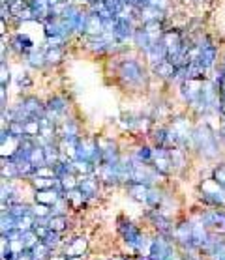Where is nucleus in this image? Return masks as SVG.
Wrapping results in <instances>:
<instances>
[{
    "label": "nucleus",
    "mask_w": 225,
    "mask_h": 260,
    "mask_svg": "<svg viewBox=\"0 0 225 260\" xmlns=\"http://www.w3.org/2000/svg\"><path fill=\"white\" fill-rule=\"evenodd\" d=\"M107 260H133L130 254H115V256H109Z\"/></svg>",
    "instance_id": "6e6552de"
},
{
    "label": "nucleus",
    "mask_w": 225,
    "mask_h": 260,
    "mask_svg": "<svg viewBox=\"0 0 225 260\" xmlns=\"http://www.w3.org/2000/svg\"><path fill=\"white\" fill-rule=\"evenodd\" d=\"M70 223H71L70 215H49V229L54 232L64 234L70 229Z\"/></svg>",
    "instance_id": "20e7f679"
},
{
    "label": "nucleus",
    "mask_w": 225,
    "mask_h": 260,
    "mask_svg": "<svg viewBox=\"0 0 225 260\" xmlns=\"http://www.w3.org/2000/svg\"><path fill=\"white\" fill-rule=\"evenodd\" d=\"M173 242L180 251H188V249H197L193 242V226H191V219H182L175 223V231H173Z\"/></svg>",
    "instance_id": "f257e3e1"
},
{
    "label": "nucleus",
    "mask_w": 225,
    "mask_h": 260,
    "mask_svg": "<svg viewBox=\"0 0 225 260\" xmlns=\"http://www.w3.org/2000/svg\"><path fill=\"white\" fill-rule=\"evenodd\" d=\"M68 260H87V254H81V256H68Z\"/></svg>",
    "instance_id": "1a4fd4ad"
},
{
    "label": "nucleus",
    "mask_w": 225,
    "mask_h": 260,
    "mask_svg": "<svg viewBox=\"0 0 225 260\" xmlns=\"http://www.w3.org/2000/svg\"><path fill=\"white\" fill-rule=\"evenodd\" d=\"M62 193L57 189V185L51 187V189H40V191H34V202H40V204H45V206H51L53 208L57 202L62 199Z\"/></svg>",
    "instance_id": "7ed1b4c3"
},
{
    "label": "nucleus",
    "mask_w": 225,
    "mask_h": 260,
    "mask_svg": "<svg viewBox=\"0 0 225 260\" xmlns=\"http://www.w3.org/2000/svg\"><path fill=\"white\" fill-rule=\"evenodd\" d=\"M42 242L45 243V245H47L51 251H62V245H64V234L51 231L47 236L43 238Z\"/></svg>",
    "instance_id": "39448f33"
},
{
    "label": "nucleus",
    "mask_w": 225,
    "mask_h": 260,
    "mask_svg": "<svg viewBox=\"0 0 225 260\" xmlns=\"http://www.w3.org/2000/svg\"><path fill=\"white\" fill-rule=\"evenodd\" d=\"M30 253H32V258L34 260H49V256L53 254V251H51L43 242H40L38 245H34V247L30 249Z\"/></svg>",
    "instance_id": "423d86ee"
},
{
    "label": "nucleus",
    "mask_w": 225,
    "mask_h": 260,
    "mask_svg": "<svg viewBox=\"0 0 225 260\" xmlns=\"http://www.w3.org/2000/svg\"><path fill=\"white\" fill-rule=\"evenodd\" d=\"M49 260H68V254L64 251H53V254L49 256Z\"/></svg>",
    "instance_id": "0eeeda50"
},
{
    "label": "nucleus",
    "mask_w": 225,
    "mask_h": 260,
    "mask_svg": "<svg viewBox=\"0 0 225 260\" xmlns=\"http://www.w3.org/2000/svg\"><path fill=\"white\" fill-rule=\"evenodd\" d=\"M62 251H64L68 256H81V254H87V251H89V238L85 236V234L64 238Z\"/></svg>",
    "instance_id": "f03ea898"
}]
</instances>
